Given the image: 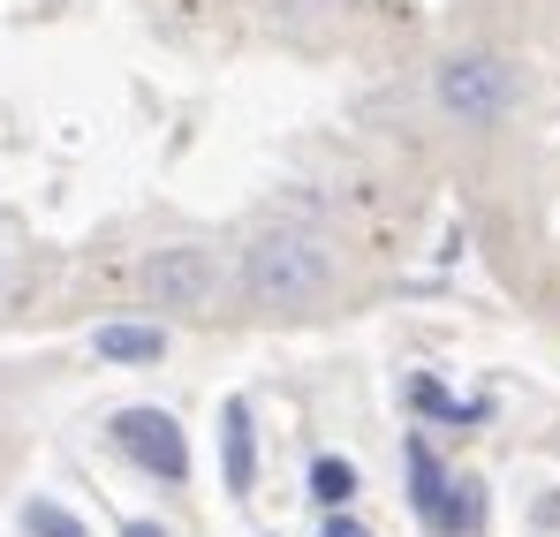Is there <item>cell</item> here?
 Here are the masks:
<instances>
[{
  "instance_id": "cell-1",
  "label": "cell",
  "mask_w": 560,
  "mask_h": 537,
  "mask_svg": "<svg viewBox=\"0 0 560 537\" xmlns=\"http://www.w3.org/2000/svg\"><path fill=\"white\" fill-rule=\"evenodd\" d=\"M326 288H334V250L303 227L258 235L243 258V295L258 311H311V303H326Z\"/></svg>"
},
{
  "instance_id": "cell-2",
  "label": "cell",
  "mask_w": 560,
  "mask_h": 537,
  "mask_svg": "<svg viewBox=\"0 0 560 537\" xmlns=\"http://www.w3.org/2000/svg\"><path fill=\"white\" fill-rule=\"evenodd\" d=\"M440 114H455L463 129H492L508 106H515V69L500 54H447L440 77H432Z\"/></svg>"
},
{
  "instance_id": "cell-3",
  "label": "cell",
  "mask_w": 560,
  "mask_h": 537,
  "mask_svg": "<svg viewBox=\"0 0 560 537\" xmlns=\"http://www.w3.org/2000/svg\"><path fill=\"white\" fill-rule=\"evenodd\" d=\"M220 295V258L197 250V243H175V250H152L144 258V303L152 311H205Z\"/></svg>"
},
{
  "instance_id": "cell-4",
  "label": "cell",
  "mask_w": 560,
  "mask_h": 537,
  "mask_svg": "<svg viewBox=\"0 0 560 537\" xmlns=\"http://www.w3.org/2000/svg\"><path fill=\"white\" fill-rule=\"evenodd\" d=\"M114 447L129 454L137 469H152V477H189V440H183V424L167 417V409H121L114 417Z\"/></svg>"
},
{
  "instance_id": "cell-5",
  "label": "cell",
  "mask_w": 560,
  "mask_h": 537,
  "mask_svg": "<svg viewBox=\"0 0 560 537\" xmlns=\"http://www.w3.org/2000/svg\"><path fill=\"white\" fill-rule=\"evenodd\" d=\"M92 349L106 363H160L167 357V334H160V326H98Z\"/></svg>"
},
{
  "instance_id": "cell-6",
  "label": "cell",
  "mask_w": 560,
  "mask_h": 537,
  "mask_svg": "<svg viewBox=\"0 0 560 537\" xmlns=\"http://www.w3.org/2000/svg\"><path fill=\"white\" fill-rule=\"evenodd\" d=\"M220 432H228V454H220V462H228V492H250V477H258V440H250V409H243V401H228V424H220Z\"/></svg>"
},
{
  "instance_id": "cell-7",
  "label": "cell",
  "mask_w": 560,
  "mask_h": 537,
  "mask_svg": "<svg viewBox=\"0 0 560 537\" xmlns=\"http://www.w3.org/2000/svg\"><path fill=\"white\" fill-rule=\"evenodd\" d=\"M409 485H417V515H432V523L447 530V500H455V485L440 477L432 447H409Z\"/></svg>"
},
{
  "instance_id": "cell-8",
  "label": "cell",
  "mask_w": 560,
  "mask_h": 537,
  "mask_svg": "<svg viewBox=\"0 0 560 537\" xmlns=\"http://www.w3.org/2000/svg\"><path fill=\"white\" fill-rule=\"evenodd\" d=\"M311 492H318L326 507H349V500H357V469H349L341 454H326V462L311 469Z\"/></svg>"
},
{
  "instance_id": "cell-9",
  "label": "cell",
  "mask_w": 560,
  "mask_h": 537,
  "mask_svg": "<svg viewBox=\"0 0 560 537\" xmlns=\"http://www.w3.org/2000/svg\"><path fill=\"white\" fill-rule=\"evenodd\" d=\"M23 530H31V537H92L77 515H61L54 500H31V507H23Z\"/></svg>"
},
{
  "instance_id": "cell-10",
  "label": "cell",
  "mask_w": 560,
  "mask_h": 537,
  "mask_svg": "<svg viewBox=\"0 0 560 537\" xmlns=\"http://www.w3.org/2000/svg\"><path fill=\"white\" fill-rule=\"evenodd\" d=\"M326 537H364V530H357L349 515H334V523H326Z\"/></svg>"
},
{
  "instance_id": "cell-11",
  "label": "cell",
  "mask_w": 560,
  "mask_h": 537,
  "mask_svg": "<svg viewBox=\"0 0 560 537\" xmlns=\"http://www.w3.org/2000/svg\"><path fill=\"white\" fill-rule=\"evenodd\" d=\"M129 537H167V530L160 523H129Z\"/></svg>"
}]
</instances>
